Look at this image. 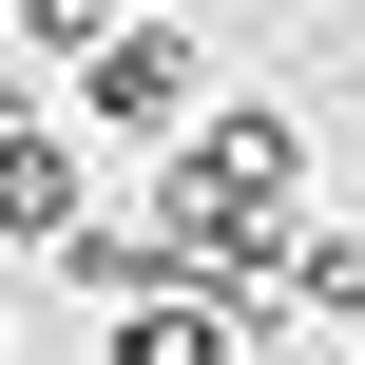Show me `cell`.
Segmentation results:
<instances>
[{"label": "cell", "instance_id": "cell-3", "mask_svg": "<svg viewBox=\"0 0 365 365\" xmlns=\"http://www.w3.org/2000/svg\"><path fill=\"white\" fill-rule=\"evenodd\" d=\"M96 19H115V0H0V38H38V58H58V77H77V58H96Z\"/></svg>", "mask_w": 365, "mask_h": 365}, {"label": "cell", "instance_id": "cell-4", "mask_svg": "<svg viewBox=\"0 0 365 365\" xmlns=\"http://www.w3.org/2000/svg\"><path fill=\"white\" fill-rule=\"evenodd\" d=\"M0 365H19V327H0Z\"/></svg>", "mask_w": 365, "mask_h": 365}, {"label": "cell", "instance_id": "cell-1", "mask_svg": "<svg viewBox=\"0 0 365 365\" xmlns=\"http://www.w3.org/2000/svg\"><path fill=\"white\" fill-rule=\"evenodd\" d=\"M77 115H115V135H192V38H173V19H96Z\"/></svg>", "mask_w": 365, "mask_h": 365}, {"label": "cell", "instance_id": "cell-2", "mask_svg": "<svg viewBox=\"0 0 365 365\" xmlns=\"http://www.w3.org/2000/svg\"><path fill=\"white\" fill-rule=\"evenodd\" d=\"M77 212H96V173H77V135H38V115L0 96V250H77Z\"/></svg>", "mask_w": 365, "mask_h": 365}]
</instances>
